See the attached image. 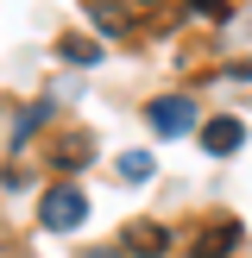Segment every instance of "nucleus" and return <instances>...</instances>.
Listing matches in <instances>:
<instances>
[{
    "instance_id": "nucleus-4",
    "label": "nucleus",
    "mask_w": 252,
    "mask_h": 258,
    "mask_svg": "<svg viewBox=\"0 0 252 258\" xmlns=\"http://www.w3.org/2000/svg\"><path fill=\"white\" fill-rule=\"evenodd\" d=\"M126 246H133L139 258H158L164 246H170V233H164L158 221H133V227H126Z\"/></svg>"
},
{
    "instance_id": "nucleus-1",
    "label": "nucleus",
    "mask_w": 252,
    "mask_h": 258,
    "mask_svg": "<svg viewBox=\"0 0 252 258\" xmlns=\"http://www.w3.org/2000/svg\"><path fill=\"white\" fill-rule=\"evenodd\" d=\"M38 221H44L50 233H76V227L88 221V196L70 189V183H57V189L44 196V208H38Z\"/></svg>"
},
{
    "instance_id": "nucleus-11",
    "label": "nucleus",
    "mask_w": 252,
    "mask_h": 258,
    "mask_svg": "<svg viewBox=\"0 0 252 258\" xmlns=\"http://www.w3.org/2000/svg\"><path fill=\"white\" fill-rule=\"evenodd\" d=\"M139 7H158V0H139Z\"/></svg>"
},
{
    "instance_id": "nucleus-3",
    "label": "nucleus",
    "mask_w": 252,
    "mask_h": 258,
    "mask_svg": "<svg viewBox=\"0 0 252 258\" xmlns=\"http://www.w3.org/2000/svg\"><path fill=\"white\" fill-rule=\"evenodd\" d=\"M239 145H246V126H239L233 113H221V120L202 126V151H208V158H227V151H239Z\"/></svg>"
},
{
    "instance_id": "nucleus-10",
    "label": "nucleus",
    "mask_w": 252,
    "mask_h": 258,
    "mask_svg": "<svg viewBox=\"0 0 252 258\" xmlns=\"http://www.w3.org/2000/svg\"><path fill=\"white\" fill-rule=\"evenodd\" d=\"M189 13L196 19H227V0H189Z\"/></svg>"
},
{
    "instance_id": "nucleus-5",
    "label": "nucleus",
    "mask_w": 252,
    "mask_h": 258,
    "mask_svg": "<svg viewBox=\"0 0 252 258\" xmlns=\"http://www.w3.org/2000/svg\"><path fill=\"white\" fill-rule=\"evenodd\" d=\"M239 239V227L233 221H214V227H202V239H196V258H227V246Z\"/></svg>"
},
{
    "instance_id": "nucleus-2",
    "label": "nucleus",
    "mask_w": 252,
    "mask_h": 258,
    "mask_svg": "<svg viewBox=\"0 0 252 258\" xmlns=\"http://www.w3.org/2000/svg\"><path fill=\"white\" fill-rule=\"evenodd\" d=\"M145 120H151V133H164V139L196 133V101H189V95H158L145 107Z\"/></svg>"
},
{
    "instance_id": "nucleus-6",
    "label": "nucleus",
    "mask_w": 252,
    "mask_h": 258,
    "mask_svg": "<svg viewBox=\"0 0 252 258\" xmlns=\"http://www.w3.org/2000/svg\"><path fill=\"white\" fill-rule=\"evenodd\" d=\"M88 164V133H76V139H63V151H57V170H82Z\"/></svg>"
},
{
    "instance_id": "nucleus-8",
    "label": "nucleus",
    "mask_w": 252,
    "mask_h": 258,
    "mask_svg": "<svg viewBox=\"0 0 252 258\" xmlns=\"http://www.w3.org/2000/svg\"><path fill=\"white\" fill-rule=\"evenodd\" d=\"M44 120H50V101H38V107H25V113H19V139H32V133H38Z\"/></svg>"
},
{
    "instance_id": "nucleus-9",
    "label": "nucleus",
    "mask_w": 252,
    "mask_h": 258,
    "mask_svg": "<svg viewBox=\"0 0 252 258\" xmlns=\"http://www.w3.org/2000/svg\"><path fill=\"white\" fill-rule=\"evenodd\" d=\"M63 57H70V63H95V57H101V50H95V44H88V38H63Z\"/></svg>"
},
{
    "instance_id": "nucleus-7",
    "label": "nucleus",
    "mask_w": 252,
    "mask_h": 258,
    "mask_svg": "<svg viewBox=\"0 0 252 258\" xmlns=\"http://www.w3.org/2000/svg\"><path fill=\"white\" fill-rule=\"evenodd\" d=\"M120 183H151V151H126L120 158Z\"/></svg>"
},
{
    "instance_id": "nucleus-12",
    "label": "nucleus",
    "mask_w": 252,
    "mask_h": 258,
    "mask_svg": "<svg viewBox=\"0 0 252 258\" xmlns=\"http://www.w3.org/2000/svg\"><path fill=\"white\" fill-rule=\"evenodd\" d=\"M88 7H107V0H88Z\"/></svg>"
}]
</instances>
